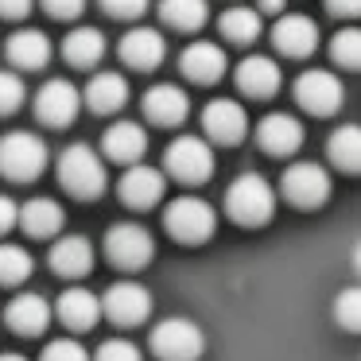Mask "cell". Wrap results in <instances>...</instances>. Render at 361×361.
<instances>
[{"mask_svg": "<svg viewBox=\"0 0 361 361\" xmlns=\"http://www.w3.org/2000/svg\"><path fill=\"white\" fill-rule=\"evenodd\" d=\"M51 152H47V140L27 128H12V133L0 136V175L12 183H32L43 175Z\"/></svg>", "mask_w": 361, "mask_h": 361, "instance_id": "cell-1", "label": "cell"}, {"mask_svg": "<svg viewBox=\"0 0 361 361\" xmlns=\"http://www.w3.org/2000/svg\"><path fill=\"white\" fill-rule=\"evenodd\" d=\"M226 210H229V218H233L237 226H249V229L272 221V214H276L272 183H268L264 175H257V171L233 179V183H229V190H226Z\"/></svg>", "mask_w": 361, "mask_h": 361, "instance_id": "cell-2", "label": "cell"}, {"mask_svg": "<svg viewBox=\"0 0 361 361\" xmlns=\"http://www.w3.org/2000/svg\"><path fill=\"white\" fill-rule=\"evenodd\" d=\"M59 183H63V190H71L74 198H97L105 195V187H109V175H105V164L102 156H97L90 144H71V148H63V156H59Z\"/></svg>", "mask_w": 361, "mask_h": 361, "instance_id": "cell-3", "label": "cell"}, {"mask_svg": "<svg viewBox=\"0 0 361 361\" xmlns=\"http://www.w3.org/2000/svg\"><path fill=\"white\" fill-rule=\"evenodd\" d=\"M164 229L175 237L179 245H206L218 229V214L206 198H195V195H183L175 202H167L164 210Z\"/></svg>", "mask_w": 361, "mask_h": 361, "instance_id": "cell-4", "label": "cell"}, {"mask_svg": "<svg viewBox=\"0 0 361 361\" xmlns=\"http://www.w3.org/2000/svg\"><path fill=\"white\" fill-rule=\"evenodd\" d=\"M152 353L159 361H198L206 350V334L195 319H183V314H171V319L156 322L152 326Z\"/></svg>", "mask_w": 361, "mask_h": 361, "instance_id": "cell-5", "label": "cell"}, {"mask_svg": "<svg viewBox=\"0 0 361 361\" xmlns=\"http://www.w3.org/2000/svg\"><path fill=\"white\" fill-rule=\"evenodd\" d=\"M105 257L117 268H125V272H140V268H148L152 257H156V241H152V233L144 226H136V221H117V226H109V233H105Z\"/></svg>", "mask_w": 361, "mask_h": 361, "instance_id": "cell-6", "label": "cell"}, {"mask_svg": "<svg viewBox=\"0 0 361 361\" xmlns=\"http://www.w3.org/2000/svg\"><path fill=\"white\" fill-rule=\"evenodd\" d=\"M164 167H167L171 179L198 187V183H206L214 175V148L202 140V136H179V140L167 144Z\"/></svg>", "mask_w": 361, "mask_h": 361, "instance_id": "cell-7", "label": "cell"}, {"mask_svg": "<svg viewBox=\"0 0 361 361\" xmlns=\"http://www.w3.org/2000/svg\"><path fill=\"white\" fill-rule=\"evenodd\" d=\"M280 190H283V198H288L291 206H299V210H319V206L330 202L334 183H330L326 167H319V164H295V167H288V171H283Z\"/></svg>", "mask_w": 361, "mask_h": 361, "instance_id": "cell-8", "label": "cell"}, {"mask_svg": "<svg viewBox=\"0 0 361 361\" xmlns=\"http://www.w3.org/2000/svg\"><path fill=\"white\" fill-rule=\"evenodd\" d=\"M295 102L314 117H334L345 102V86L330 71H303L295 78Z\"/></svg>", "mask_w": 361, "mask_h": 361, "instance_id": "cell-9", "label": "cell"}, {"mask_svg": "<svg viewBox=\"0 0 361 361\" xmlns=\"http://www.w3.org/2000/svg\"><path fill=\"white\" fill-rule=\"evenodd\" d=\"M82 109V94L74 82L66 78H47L39 90H35V117L51 128H66Z\"/></svg>", "mask_w": 361, "mask_h": 361, "instance_id": "cell-10", "label": "cell"}, {"mask_svg": "<svg viewBox=\"0 0 361 361\" xmlns=\"http://www.w3.org/2000/svg\"><path fill=\"white\" fill-rule=\"evenodd\" d=\"M102 307H105V319L117 322V326H140L152 314V295L136 280H117L102 295Z\"/></svg>", "mask_w": 361, "mask_h": 361, "instance_id": "cell-11", "label": "cell"}, {"mask_svg": "<svg viewBox=\"0 0 361 361\" xmlns=\"http://www.w3.org/2000/svg\"><path fill=\"white\" fill-rule=\"evenodd\" d=\"M202 128H206L210 140L233 148V144H241L245 136H249V113H245V105H237L233 97H214L202 109Z\"/></svg>", "mask_w": 361, "mask_h": 361, "instance_id": "cell-12", "label": "cell"}, {"mask_svg": "<svg viewBox=\"0 0 361 361\" xmlns=\"http://www.w3.org/2000/svg\"><path fill=\"white\" fill-rule=\"evenodd\" d=\"M272 43L288 59H307L319 47V24L311 16H299V12H283L272 24Z\"/></svg>", "mask_w": 361, "mask_h": 361, "instance_id": "cell-13", "label": "cell"}, {"mask_svg": "<svg viewBox=\"0 0 361 361\" xmlns=\"http://www.w3.org/2000/svg\"><path fill=\"white\" fill-rule=\"evenodd\" d=\"M164 187H167L164 171L136 164V167H128V171L121 175L117 195H121V202L133 206V210H152V206H156L159 198H164Z\"/></svg>", "mask_w": 361, "mask_h": 361, "instance_id": "cell-14", "label": "cell"}, {"mask_svg": "<svg viewBox=\"0 0 361 361\" xmlns=\"http://www.w3.org/2000/svg\"><path fill=\"white\" fill-rule=\"evenodd\" d=\"M257 144L268 156H291L303 148V125L291 113H268L257 125Z\"/></svg>", "mask_w": 361, "mask_h": 361, "instance_id": "cell-15", "label": "cell"}, {"mask_svg": "<svg viewBox=\"0 0 361 361\" xmlns=\"http://www.w3.org/2000/svg\"><path fill=\"white\" fill-rule=\"evenodd\" d=\"M4 322L24 338L43 334L47 322H51V303L39 295V291H20V295H12L8 307H4Z\"/></svg>", "mask_w": 361, "mask_h": 361, "instance_id": "cell-16", "label": "cell"}, {"mask_svg": "<svg viewBox=\"0 0 361 361\" xmlns=\"http://www.w3.org/2000/svg\"><path fill=\"white\" fill-rule=\"evenodd\" d=\"M237 90H241L245 97H257V102H264V97H272L276 90H280L283 74L280 66H276V59L268 55H249L241 59V66H237Z\"/></svg>", "mask_w": 361, "mask_h": 361, "instance_id": "cell-17", "label": "cell"}, {"mask_svg": "<svg viewBox=\"0 0 361 361\" xmlns=\"http://www.w3.org/2000/svg\"><path fill=\"white\" fill-rule=\"evenodd\" d=\"M167 55V43L156 27H128L121 35V59H125L133 71H156Z\"/></svg>", "mask_w": 361, "mask_h": 361, "instance_id": "cell-18", "label": "cell"}, {"mask_svg": "<svg viewBox=\"0 0 361 361\" xmlns=\"http://www.w3.org/2000/svg\"><path fill=\"white\" fill-rule=\"evenodd\" d=\"M190 113V97L187 90L171 86V82H159V86H152L148 94H144V117L152 121V125H179V121H187Z\"/></svg>", "mask_w": 361, "mask_h": 361, "instance_id": "cell-19", "label": "cell"}, {"mask_svg": "<svg viewBox=\"0 0 361 361\" xmlns=\"http://www.w3.org/2000/svg\"><path fill=\"white\" fill-rule=\"evenodd\" d=\"M4 55H8V63L16 66V71H43V66L51 63V39L39 27H20V32L8 35Z\"/></svg>", "mask_w": 361, "mask_h": 361, "instance_id": "cell-20", "label": "cell"}, {"mask_svg": "<svg viewBox=\"0 0 361 361\" xmlns=\"http://www.w3.org/2000/svg\"><path fill=\"white\" fill-rule=\"evenodd\" d=\"M102 148H105L109 159L136 167L140 156L148 152V133H144V125H136V121H113V125L105 128V136H102Z\"/></svg>", "mask_w": 361, "mask_h": 361, "instance_id": "cell-21", "label": "cell"}, {"mask_svg": "<svg viewBox=\"0 0 361 361\" xmlns=\"http://www.w3.org/2000/svg\"><path fill=\"white\" fill-rule=\"evenodd\" d=\"M47 260H51V268H55L59 276L78 280V276H90V268H94V245H90L82 233H63V237H55Z\"/></svg>", "mask_w": 361, "mask_h": 361, "instance_id": "cell-22", "label": "cell"}, {"mask_svg": "<svg viewBox=\"0 0 361 361\" xmlns=\"http://www.w3.org/2000/svg\"><path fill=\"white\" fill-rule=\"evenodd\" d=\"M55 314H59V322H66L71 330H94L97 319L105 314V307H102V299H97L94 291L66 288L63 295H59V303H55Z\"/></svg>", "mask_w": 361, "mask_h": 361, "instance_id": "cell-23", "label": "cell"}, {"mask_svg": "<svg viewBox=\"0 0 361 361\" xmlns=\"http://www.w3.org/2000/svg\"><path fill=\"white\" fill-rule=\"evenodd\" d=\"M179 71L190 82H198V86H214L226 74V51L218 43H190L179 55Z\"/></svg>", "mask_w": 361, "mask_h": 361, "instance_id": "cell-24", "label": "cell"}, {"mask_svg": "<svg viewBox=\"0 0 361 361\" xmlns=\"http://www.w3.org/2000/svg\"><path fill=\"white\" fill-rule=\"evenodd\" d=\"M20 226L27 237H59V229L66 226V210L55 198H32L20 206Z\"/></svg>", "mask_w": 361, "mask_h": 361, "instance_id": "cell-25", "label": "cell"}, {"mask_svg": "<svg viewBox=\"0 0 361 361\" xmlns=\"http://www.w3.org/2000/svg\"><path fill=\"white\" fill-rule=\"evenodd\" d=\"M105 55V35L97 32V27L82 24V27H71L63 39V59L71 66H78V71H90V66H97Z\"/></svg>", "mask_w": 361, "mask_h": 361, "instance_id": "cell-26", "label": "cell"}, {"mask_svg": "<svg viewBox=\"0 0 361 361\" xmlns=\"http://www.w3.org/2000/svg\"><path fill=\"white\" fill-rule=\"evenodd\" d=\"M128 102V82L125 74H113V71H102L90 78L86 86V105L94 113H117L121 105Z\"/></svg>", "mask_w": 361, "mask_h": 361, "instance_id": "cell-27", "label": "cell"}, {"mask_svg": "<svg viewBox=\"0 0 361 361\" xmlns=\"http://www.w3.org/2000/svg\"><path fill=\"white\" fill-rule=\"evenodd\" d=\"M326 156L334 167H342L350 175H361V125L334 128V136L326 140Z\"/></svg>", "mask_w": 361, "mask_h": 361, "instance_id": "cell-28", "label": "cell"}, {"mask_svg": "<svg viewBox=\"0 0 361 361\" xmlns=\"http://www.w3.org/2000/svg\"><path fill=\"white\" fill-rule=\"evenodd\" d=\"M159 16L179 32H195L210 20V4L206 0H159Z\"/></svg>", "mask_w": 361, "mask_h": 361, "instance_id": "cell-29", "label": "cell"}, {"mask_svg": "<svg viewBox=\"0 0 361 361\" xmlns=\"http://www.w3.org/2000/svg\"><path fill=\"white\" fill-rule=\"evenodd\" d=\"M218 27H221V35H226L229 43H257V35H260V12L257 8H229V12H221V20H218Z\"/></svg>", "mask_w": 361, "mask_h": 361, "instance_id": "cell-30", "label": "cell"}, {"mask_svg": "<svg viewBox=\"0 0 361 361\" xmlns=\"http://www.w3.org/2000/svg\"><path fill=\"white\" fill-rule=\"evenodd\" d=\"M32 252L24 245H12V241H0V283H24L32 276Z\"/></svg>", "mask_w": 361, "mask_h": 361, "instance_id": "cell-31", "label": "cell"}, {"mask_svg": "<svg viewBox=\"0 0 361 361\" xmlns=\"http://www.w3.org/2000/svg\"><path fill=\"white\" fill-rule=\"evenodd\" d=\"M330 59L345 71H361V27H342L330 39Z\"/></svg>", "mask_w": 361, "mask_h": 361, "instance_id": "cell-32", "label": "cell"}, {"mask_svg": "<svg viewBox=\"0 0 361 361\" xmlns=\"http://www.w3.org/2000/svg\"><path fill=\"white\" fill-rule=\"evenodd\" d=\"M334 319L342 330L350 334H361V283L357 288H342L334 299Z\"/></svg>", "mask_w": 361, "mask_h": 361, "instance_id": "cell-33", "label": "cell"}, {"mask_svg": "<svg viewBox=\"0 0 361 361\" xmlns=\"http://www.w3.org/2000/svg\"><path fill=\"white\" fill-rule=\"evenodd\" d=\"M27 90H24V78L12 71H0V117H12V113L24 105Z\"/></svg>", "mask_w": 361, "mask_h": 361, "instance_id": "cell-34", "label": "cell"}, {"mask_svg": "<svg viewBox=\"0 0 361 361\" xmlns=\"http://www.w3.org/2000/svg\"><path fill=\"white\" fill-rule=\"evenodd\" d=\"M39 361H94L86 353V345H78L74 338H55V342L43 345Z\"/></svg>", "mask_w": 361, "mask_h": 361, "instance_id": "cell-35", "label": "cell"}, {"mask_svg": "<svg viewBox=\"0 0 361 361\" xmlns=\"http://www.w3.org/2000/svg\"><path fill=\"white\" fill-rule=\"evenodd\" d=\"M94 361H144V353L136 350L128 338H105V342L97 345Z\"/></svg>", "mask_w": 361, "mask_h": 361, "instance_id": "cell-36", "label": "cell"}, {"mask_svg": "<svg viewBox=\"0 0 361 361\" xmlns=\"http://www.w3.org/2000/svg\"><path fill=\"white\" fill-rule=\"evenodd\" d=\"M102 8L109 12L113 20H136L148 12V0H102Z\"/></svg>", "mask_w": 361, "mask_h": 361, "instance_id": "cell-37", "label": "cell"}, {"mask_svg": "<svg viewBox=\"0 0 361 361\" xmlns=\"http://www.w3.org/2000/svg\"><path fill=\"white\" fill-rule=\"evenodd\" d=\"M39 4H43V12L55 16V20H74L86 8V0H39Z\"/></svg>", "mask_w": 361, "mask_h": 361, "instance_id": "cell-38", "label": "cell"}, {"mask_svg": "<svg viewBox=\"0 0 361 361\" xmlns=\"http://www.w3.org/2000/svg\"><path fill=\"white\" fill-rule=\"evenodd\" d=\"M16 226H20V206L12 202L8 195H0V237L12 233Z\"/></svg>", "mask_w": 361, "mask_h": 361, "instance_id": "cell-39", "label": "cell"}, {"mask_svg": "<svg viewBox=\"0 0 361 361\" xmlns=\"http://www.w3.org/2000/svg\"><path fill=\"white\" fill-rule=\"evenodd\" d=\"M326 12L338 20H361V0H326Z\"/></svg>", "mask_w": 361, "mask_h": 361, "instance_id": "cell-40", "label": "cell"}, {"mask_svg": "<svg viewBox=\"0 0 361 361\" xmlns=\"http://www.w3.org/2000/svg\"><path fill=\"white\" fill-rule=\"evenodd\" d=\"M35 0H0V16L4 20H24L27 12H32Z\"/></svg>", "mask_w": 361, "mask_h": 361, "instance_id": "cell-41", "label": "cell"}, {"mask_svg": "<svg viewBox=\"0 0 361 361\" xmlns=\"http://www.w3.org/2000/svg\"><path fill=\"white\" fill-rule=\"evenodd\" d=\"M257 12H260V16H276V20H280L288 8H283V0H257Z\"/></svg>", "mask_w": 361, "mask_h": 361, "instance_id": "cell-42", "label": "cell"}, {"mask_svg": "<svg viewBox=\"0 0 361 361\" xmlns=\"http://www.w3.org/2000/svg\"><path fill=\"white\" fill-rule=\"evenodd\" d=\"M350 260H353V268H357V272H361V241L353 245V257H350Z\"/></svg>", "mask_w": 361, "mask_h": 361, "instance_id": "cell-43", "label": "cell"}, {"mask_svg": "<svg viewBox=\"0 0 361 361\" xmlns=\"http://www.w3.org/2000/svg\"><path fill=\"white\" fill-rule=\"evenodd\" d=\"M0 361H27L24 353H0Z\"/></svg>", "mask_w": 361, "mask_h": 361, "instance_id": "cell-44", "label": "cell"}]
</instances>
